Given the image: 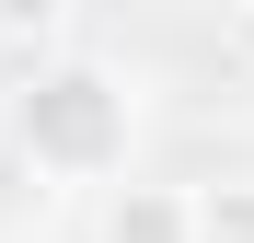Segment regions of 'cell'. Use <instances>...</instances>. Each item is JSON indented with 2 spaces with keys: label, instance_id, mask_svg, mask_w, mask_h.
<instances>
[{
  "label": "cell",
  "instance_id": "obj_5",
  "mask_svg": "<svg viewBox=\"0 0 254 243\" xmlns=\"http://www.w3.org/2000/svg\"><path fill=\"white\" fill-rule=\"evenodd\" d=\"M231 47H243V70H254V0H231Z\"/></svg>",
  "mask_w": 254,
  "mask_h": 243
},
{
  "label": "cell",
  "instance_id": "obj_3",
  "mask_svg": "<svg viewBox=\"0 0 254 243\" xmlns=\"http://www.w3.org/2000/svg\"><path fill=\"white\" fill-rule=\"evenodd\" d=\"M196 243H254V174L196 185Z\"/></svg>",
  "mask_w": 254,
  "mask_h": 243
},
{
  "label": "cell",
  "instance_id": "obj_1",
  "mask_svg": "<svg viewBox=\"0 0 254 243\" xmlns=\"http://www.w3.org/2000/svg\"><path fill=\"white\" fill-rule=\"evenodd\" d=\"M0 128L35 185H116L139 151V81L116 58H35L0 104Z\"/></svg>",
  "mask_w": 254,
  "mask_h": 243
},
{
  "label": "cell",
  "instance_id": "obj_2",
  "mask_svg": "<svg viewBox=\"0 0 254 243\" xmlns=\"http://www.w3.org/2000/svg\"><path fill=\"white\" fill-rule=\"evenodd\" d=\"M93 243H196V185H104Z\"/></svg>",
  "mask_w": 254,
  "mask_h": 243
},
{
  "label": "cell",
  "instance_id": "obj_4",
  "mask_svg": "<svg viewBox=\"0 0 254 243\" xmlns=\"http://www.w3.org/2000/svg\"><path fill=\"white\" fill-rule=\"evenodd\" d=\"M58 23H69V0H0V35H23V47H47Z\"/></svg>",
  "mask_w": 254,
  "mask_h": 243
}]
</instances>
